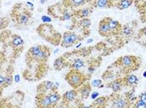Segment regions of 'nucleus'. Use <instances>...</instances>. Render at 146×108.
Returning a JSON list of instances; mask_svg holds the SVG:
<instances>
[{"mask_svg": "<svg viewBox=\"0 0 146 108\" xmlns=\"http://www.w3.org/2000/svg\"><path fill=\"white\" fill-rule=\"evenodd\" d=\"M104 85H103V84H101V85H100V86H99V88H103V87H104Z\"/></svg>", "mask_w": 146, "mask_h": 108, "instance_id": "38", "label": "nucleus"}, {"mask_svg": "<svg viewBox=\"0 0 146 108\" xmlns=\"http://www.w3.org/2000/svg\"><path fill=\"white\" fill-rule=\"evenodd\" d=\"M23 100V93L22 92H15L13 94L1 100L0 108H21Z\"/></svg>", "mask_w": 146, "mask_h": 108, "instance_id": "4", "label": "nucleus"}, {"mask_svg": "<svg viewBox=\"0 0 146 108\" xmlns=\"http://www.w3.org/2000/svg\"><path fill=\"white\" fill-rule=\"evenodd\" d=\"M37 32L42 38L54 46H58L61 43V34L57 32L50 24H41L38 28Z\"/></svg>", "mask_w": 146, "mask_h": 108, "instance_id": "2", "label": "nucleus"}, {"mask_svg": "<svg viewBox=\"0 0 146 108\" xmlns=\"http://www.w3.org/2000/svg\"><path fill=\"white\" fill-rule=\"evenodd\" d=\"M90 24H91V22L89 18H83L81 21H80V25L84 28H88L90 27Z\"/></svg>", "mask_w": 146, "mask_h": 108, "instance_id": "28", "label": "nucleus"}, {"mask_svg": "<svg viewBox=\"0 0 146 108\" xmlns=\"http://www.w3.org/2000/svg\"><path fill=\"white\" fill-rule=\"evenodd\" d=\"M79 92L77 91V89H72L70 91L66 92L63 97L61 101L65 103L66 105L69 106L71 108H75L74 106H77L78 108H79V102L78 101V97H79Z\"/></svg>", "mask_w": 146, "mask_h": 108, "instance_id": "6", "label": "nucleus"}, {"mask_svg": "<svg viewBox=\"0 0 146 108\" xmlns=\"http://www.w3.org/2000/svg\"><path fill=\"white\" fill-rule=\"evenodd\" d=\"M92 41H93V39H90V40H89V41H88V43H91V42H92Z\"/></svg>", "mask_w": 146, "mask_h": 108, "instance_id": "39", "label": "nucleus"}, {"mask_svg": "<svg viewBox=\"0 0 146 108\" xmlns=\"http://www.w3.org/2000/svg\"><path fill=\"white\" fill-rule=\"evenodd\" d=\"M108 103H110L111 108H130L131 107V101L125 94H113L108 97Z\"/></svg>", "mask_w": 146, "mask_h": 108, "instance_id": "5", "label": "nucleus"}, {"mask_svg": "<svg viewBox=\"0 0 146 108\" xmlns=\"http://www.w3.org/2000/svg\"><path fill=\"white\" fill-rule=\"evenodd\" d=\"M74 44L72 43V32L68 31L63 34V38L60 43V46L63 47H70Z\"/></svg>", "mask_w": 146, "mask_h": 108, "instance_id": "17", "label": "nucleus"}, {"mask_svg": "<svg viewBox=\"0 0 146 108\" xmlns=\"http://www.w3.org/2000/svg\"><path fill=\"white\" fill-rule=\"evenodd\" d=\"M124 86H129V87H135L139 83V78L133 74H127L123 77Z\"/></svg>", "mask_w": 146, "mask_h": 108, "instance_id": "14", "label": "nucleus"}, {"mask_svg": "<svg viewBox=\"0 0 146 108\" xmlns=\"http://www.w3.org/2000/svg\"><path fill=\"white\" fill-rule=\"evenodd\" d=\"M146 0H139V2H145Z\"/></svg>", "mask_w": 146, "mask_h": 108, "instance_id": "41", "label": "nucleus"}, {"mask_svg": "<svg viewBox=\"0 0 146 108\" xmlns=\"http://www.w3.org/2000/svg\"><path fill=\"white\" fill-rule=\"evenodd\" d=\"M144 47H145V48H146V42L145 43H144Z\"/></svg>", "mask_w": 146, "mask_h": 108, "instance_id": "40", "label": "nucleus"}, {"mask_svg": "<svg viewBox=\"0 0 146 108\" xmlns=\"http://www.w3.org/2000/svg\"><path fill=\"white\" fill-rule=\"evenodd\" d=\"M134 3V0H115L114 5L117 7L118 9L123 10L129 8Z\"/></svg>", "mask_w": 146, "mask_h": 108, "instance_id": "19", "label": "nucleus"}, {"mask_svg": "<svg viewBox=\"0 0 146 108\" xmlns=\"http://www.w3.org/2000/svg\"><path fill=\"white\" fill-rule=\"evenodd\" d=\"M139 32L141 33V35H145L146 36V27L145 28H142V29L139 31Z\"/></svg>", "mask_w": 146, "mask_h": 108, "instance_id": "35", "label": "nucleus"}, {"mask_svg": "<svg viewBox=\"0 0 146 108\" xmlns=\"http://www.w3.org/2000/svg\"><path fill=\"white\" fill-rule=\"evenodd\" d=\"M99 33L101 35L102 37H110L112 36L110 28H109V24L107 22V18H104V19H102L100 24H99Z\"/></svg>", "mask_w": 146, "mask_h": 108, "instance_id": "12", "label": "nucleus"}, {"mask_svg": "<svg viewBox=\"0 0 146 108\" xmlns=\"http://www.w3.org/2000/svg\"><path fill=\"white\" fill-rule=\"evenodd\" d=\"M78 92H79V96L82 99H88L89 97L91 94V91H92V87L89 82H86L85 83H84L82 86L79 87L77 89Z\"/></svg>", "mask_w": 146, "mask_h": 108, "instance_id": "11", "label": "nucleus"}, {"mask_svg": "<svg viewBox=\"0 0 146 108\" xmlns=\"http://www.w3.org/2000/svg\"><path fill=\"white\" fill-rule=\"evenodd\" d=\"M83 67H84V62L81 59H75L74 63L69 66L71 69H77V70H79V68Z\"/></svg>", "mask_w": 146, "mask_h": 108, "instance_id": "25", "label": "nucleus"}, {"mask_svg": "<svg viewBox=\"0 0 146 108\" xmlns=\"http://www.w3.org/2000/svg\"><path fill=\"white\" fill-rule=\"evenodd\" d=\"M66 65H67L66 59L64 57H59L54 61V67L56 71H59V70H62L63 68H64L66 67Z\"/></svg>", "mask_w": 146, "mask_h": 108, "instance_id": "21", "label": "nucleus"}, {"mask_svg": "<svg viewBox=\"0 0 146 108\" xmlns=\"http://www.w3.org/2000/svg\"><path fill=\"white\" fill-rule=\"evenodd\" d=\"M106 86L108 88L111 89L114 93H118L123 89V87L124 86L123 78L118 77V78H116V79H114L113 81H110L106 84Z\"/></svg>", "mask_w": 146, "mask_h": 108, "instance_id": "8", "label": "nucleus"}, {"mask_svg": "<svg viewBox=\"0 0 146 108\" xmlns=\"http://www.w3.org/2000/svg\"><path fill=\"white\" fill-rule=\"evenodd\" d=\"M80 108H92L91 106H89V107H86V106H82Z\"/></svg>", "mask_w": 146, "mask_h": 108, "instance_id": "36", "label": "nucleus"}, {"mask_svg": "<svg viewBox=\"0 0 146 108\" xmlns=\"http://www.w3.org/2000/svg\"><path fill=\"white\" fill-rule=\"evenodd\" d=\"M144 76H145L146 77V72H145V73H144Z\"/></svg>", "mask_w": 146, "mask_h": 108, "instance_id": "42", "label": "nucleus"}, {"mask_svg": "<svg viewBox=\"0 0 146 108\" xmlns=\"http://www.w3.org/2000/svg\"><path fill=\"white\" fill-rule=\"evenodd\" d=\"M54 87V82H52L50 81H44L37 86V93L48 94V92H50L53 90Z\"/></svg>", "mask_w": 146, "mask_h": 108, "instance_id": "9", "label": "nucleus"}, {"mask_svg": "<svg viewBox=\"0 0 146 108\" xmlns=\"http://www.w3.org/2000/svg\"><path fill=\"white\" fill-rule=\"evenodd\" d=\"M90 75L87 76L77 69H71L65 76V80L73 89H78L88 81Z\"/></svg>", "mask_w": 146, "mask_h": 108, "instance_id": "3", "label": "nucleus"}, {"mask_svg": "<svg viewBox=\"0 0 146 108\" xmlns=\"http://www.w3.org/2000/svg\"><path fill=\"white\" fill-rule=\"evenodd\" d=\"M139 100L141 101H143V102H145V103H146V92H142V93L139 96Z\"/></svg>", "mask_w": 146, "mask_h": 108, "instance_id": "31", "label": "nucleus"}, {"mask_svg": "<svg viewBox=\"0 0 146 108\" xmlns=\"http://www.w3.org/2000/svg\"><path fill=\"white\" fill-rule=\"evenodd\" d=\"M57 89L58 87L54 86V87L53 88V90L48 92V97H49V100H50V102H51V105L53 108L55 107L58 104V102L62 100V97L60 96V94L57 92Z\"/></svg>", "mask_w": 146, "mask_h": 108, "instance_id": "13", "label": "nucleus"}, {"mask_svg": "<svg viewBox=\"0 0 146 108\" xmlns=\"http://www.w3.org/2000/svg\"><path fill=\"white\" fill-rule=\"evenodd\" d=\"M137 9L139 13L141 14L142 22H146V1L145 2H139L137 4Z\"/></svg>", "mask_w": 146, "mask_h": 108, "instance_id": "22", "label": "nucleus"}, {"mask_svg": "<svg viewBox=\"0 0 146 108\" xmlns=\"http://www.w3.org/2000/svg\"><path fill=\"white\" fill-rule=\"evenodd\" d=\"M122 33L126 35V36H130L133 32V29L131 27H129V25H125L124 28H122Z\"/></svg>", "mask_w": 146, "mask_h": 108, "instance_id": "27", "label": "nucleus"}, {"mask_svg": "<svg viewBox=\"0 0 146 108\" xmlns=\"http://www.w3.org/2000/svg\"><path fill=\"white\" fill-rule=\"evenodd\" d=\"M31 17V14L30 13H28L27 11L22 13L20 15H18L17 18H16V21L18 22L19 24L20 25H24V24H27L28 22L29 21V18Z\"/></svg>", "mask_w": 146, "mask_h": 108, "instance_id": "20", "label": "nucleus"}, {"mask_svg": "<svg viewBox=\"0 0 146 108\" xmlns=\"http://www.w3.org/2000/svg\"><path fill=\"white\" fill-rule=\"evenodd\" d=\"M99 92H93V94H91V98L92 99H96L97 97H99Z\"/></svg>", "mask_w": 146, "mask_h": 108, "instance_id": "34", "label": "nucleus"}, {"mask_svg": "<svg viewBox=\"0 0 146 108\" xmlns=\"http://www.w3.org/2000/svg\"><path fill=\"white\" fill-rule=\"evenodd\" d=\"M35 105L37 108H53L48 94L37 93L35 97Z\"/></svg>", "mask_w": 146, "mask_h": 108, "instance_id": "7", "label": "nucleus"}, {"mask_svg": "<svg viewBox=\"0 0 146 108\" xmlns=\"http://www.w3.org/2000/svg\"><path fill=\"white\" fill-rule=\"evenodd\" d=\"M44 1H46V0H40V3H44Z\"/></svg>", "mask_w": 146, "mask_h": 108, "instance_id": "37", "label": "nucleus"}, {"mask_svg": "<svg viewBox=\"0 0 146 108\" xmlns=\"http://www.w3.org/2000/svg\"><path fill=\"white\" fill-rule=\"evenodd\" d=\"M133 108H146V103L139 101V100H138L135 103Z\"/></svg>", "mask_w": 146, "mask_h": 108, "instance_id": "29", "label": "nucleus"}, {"mask_svg": "<svg viewBox=\"0 0 146 108\" xmlns=\"http://www.w3.org/2000/svg\"><path fill=\"white\" fill-rule=\"evenodd\" d=\"M91 0H63V3L65 7L69 8H77L85 4Z\"/></svg>", "mask_w": 146, "mask_h": 108, "instance_id": "16", "label": "nucleus"}, {"mask_svg": "<svg viewBox=\"0 0 146 108\" xmlns=\"http://www.w3.org/2000/svg\"><path fill=\"white\" fill-rule=\"evenodd\" d=\"M102 78L104 80H108V81L113 80L114 78V72H113V71L110 70V68H109L106 72H104V74L102 75Z\"/></svg>", "mask_w": 146, "mask_h": 108, "instance_id": "26", "label": "nucleus"}, {"mask_svg": "<svg viewBox=\"0 0 146 108\" xmlns=\"http://www.w3.org/2000/svg\"><path fill=\"white\" fill-rule=\"evenodd\" d=\"M91 9L90 8H85V9H79V11L75 12V16L77 18H86L88 16H90V13H91Z\"/></svg>", "mask_w": 146, "mask_h": 108, "instance_id": "23", "label": "nucleus"}, {"mask_svg": "<svg viewBox=\"0 0 146 108\" xmlns=\"http://www.w3.org/2000/svg\"><path fill=\"white\" fill-rule=\"evenodd\" d=\"M107 22L109 24V28L112 35H117L119 34V32L122 31V26L118 21L113 20L111 18H106Z\"/></svg>", "mask_w": 146, "mask_h": 108, "instance_id": "10", "label": "nucleus"}, {"mask_svg": "<svg viewBox=\"0 0 146 108\" xmlns=\"http://www.w3.org/2000/svg\"><path fill=\"white\" fill-rule=\"evenodd\" d=\"M13 81V78L11 74H6L4 76L3 74H1L0 76V85L2 87V90L3 87L10 86Z\"/></svg>", "mask_w": 146, "mask_h": 108, "instance_id": "18", "label": "nucleus"}, {"mask_svg": "<svg viewBox=\"0 0 146 108\" xmlns=\"http://www.w3.org/2000/svg\"><path fill=\"white\" fill-rule=\"evenodd\" d=\"M113 66H117L122 72L127 75L139 67L140 60L136 56L127 55L117 59V61L113 63Z\"/></svg>", "mask_w": 146, "mask_h": 108, "instance_id": "1", "label": "nucleus"}, {"mask_svg": "<svg viewBox=\"0 0 146 108\" xmlns=\"http://www.w3.org/2000/svg\"><path fill=\"white\" fill-rule=\"evenodd\" d=\"M70 18H71V15L68 13H64L63 14H62V17L60 18V19L61 20H68V19H70Z\"/></svg>", "mask_w": 146, "mask_h": 108, "instance_id": "30", "label": "nucleus"}, {"mask_svg": "<svg viewBox=\"0 0 146 108\" xmlns=\"http://www.w3.org/2000/svg\"><path fill=\"white\" fill-rule=\"evenodd\" d=\"M54 108H71V107H70L69 106L66 105L65 103H64V102L60 101V103H59V104H58L56 107Z\"/></svg>", "mask_w": 146, "mask_h": 108, "instance_id": "32", "label": "nucleus"}, {"mask_svg": "<svg viewBox=\"0 0 146 108\" xmlns=\"http://www.w3.org/2000/svg\"><path fill=\"white\" fill-rule=\"evenodd\" d=\"M102 84L101 80H94L93 82H92V85L93 86H95V87H99Z\"/></svg>", "mask_w": 146, "mask_h": 108, "instance_id": "33", "label": "nucleus"}, {"mask_svg": "<svg viewBox=\"0 0 146 108\" xmlns=\"http://www.w3.org/2000/svg\"><path fill=\"white\" fill-rule=\"evenodd\" d=\"M108 106V97H97L91 104L92 108H106Z\"/></svg>", "mask_w": 146, "mask_h": 108, "instance_id": "15", "label": "nucleus"}, {"mask_svg": "<svg viewBox=\"0 0 146 108\" xmlns=\"http://www.w3.org/2000/svg\"><path fill=\"white\" fill-rule=\"evenodd\" d=\"M11 43L13 47H19L23 44V40L20 36L13 34V35H12Z\"/></svg>", "mask_w": 146, "mask_h": 108, "instance_id": "24", "label": "nucleus"}]
</instances>
